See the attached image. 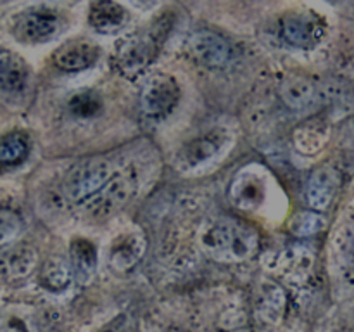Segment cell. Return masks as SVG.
Wrapping results in <instances>:
<instances>
[{
  "instance_id": "8",
  "label": "cell",
  "mask_w": 354,
  "mask_h": 332,
  "mask_svg": "<svg viewBox=\"0 0 354 332\" xmlns=\"http://www.w3.org/2000/svg\"><path fill=\"white\" fill-rule=\"evenodd\" d=\"M180 100V85L171 75L156 73L144 83L140 92V109L151 120L168 116Z\"/></svg>"
},
{
  "instance_id": "3",
  "label": "cell",
  "mask_w": 354,
  "mask_h": 332,
  "mask_svg": "<svg viewBox=\"0 0 354 332\" xmlns=\"http://www.w3.org/2000/svg\"><path fill=\"white\" fill-rule=\"evenodd\" d=\"M137 185L138 175L133 166L118 169L95 196L83 203L85 213L93 220H104V218L113 216L133 197V194L137 192Z\"/></svg>"
},
{
  "instance_id": "18",
  "label": "cell",
  "mask_w": 354,
  "mask_h": 332,
  "mask_svg": "<svg viewBox=\"0 0 354 332\" xmlns=\"http://www.w3.org/2000/svg\"><path fill=\"white\" fill-rule=\"evenodd\" d=\"M30 80L26 61L10 50H0V89L6 92H23Z\"/></svg>"
},
{
  "instance_id": "5",
  "label": "cell",
  "mask_w": 354,
  "mask_h": 332,
  "mask_svg": "<svg viewBox=\"0 0 354 332\" xmlns=\"http://www.w3.org/2000/svg\"><path fill=\"white\" fill-rule=\"evenodd\" d=\"M116 172L109 159L95 158L83 161L66 178V196L73 203H86L107 183Z\"/></svg>"
},
{
  "instance_id": "23",
  "label": "cell",
  "mask_w": 354,
  "mask_h": 332,
  "mask_svg": "<svg viewBox=\"0 0 354 332\" xmlns=\"http://www.w3.org/2000/svg\"><path fill=\"white\" fill-rule=\"evenodd\" d=\"M0 332H38V327L24 308H9L0 317Z\"/></svg>"
},
{
  "instance_id": "22",
  "label": "cell",
  "mask_w": 354,
  "mask_h": 332,
  "mask_svg": "<svg viewBox=\"0 0 354 332\" xmlns=\"http://www.w3.org/2000/svg\"><path fill=\"white\" fill-rule=\"evenodd\" d=\"M30 140L21 131H12L0 138V166H16L26 159Z\"/></svg>"
},
{
  "instance_id": "10",
  "label": "cell",
  "mask_w": 354,
  "mask_h": 332,
  "mask_svg": "<svg viewBox=\"0 0 354 332\" xmlns=\"http://www.w3.org/2000/svg\"><path fill=\"white\" fill-rule=\"evenodd\" d=\"M341 189V173L334 166H320L308 178L304 199L311 211H327L334 204Z\"/></svg>"
},
{
  "instance_id": "13",
  "label": "cell",
  "mask_w": 354,
  "mask_h": 332,
  "mask_svg": "<svg viewBox=\"0 0 354 332\" xmlns=\"http://www.w3.org/2000/svg\"><path fill=\"white\" fill-rule=\"evenodd\" d=\"M280 97L292 111H311L320 104L322 93L317 83L306 76H287L280 85Z\"/></svg>"
},
{
  "instance_id": "14",
  "label": "cell",
  "mask_w": 354,
  "mask_h": 332,
  "mask_svg": "<svg viewBox=\"0 0 354 332\" xmlns=\"http://www.w3.org/2000/svg\"><path fill=\"white\" fill-rule=\"evenodd\" d=\"M100 48L88 40H71L54 52V64L62 71L76 73L97 62Z\"/></svg>"
},
{
  "instance_id": "2",
  "label": "cell",
  "mask_w": 354,
  "mask_h": 332,
  "mask_svg": "<svg viewBox=\"0 0 354 332\" xmlns=\"http://www.w3.org/2000/svg\"><path fill=\"white\" fill-rule=\"evenodd\" d=\"M199 244L218 263H244L259 249V234L252 225L232 216L209 220L199 234Z\"/></svg>"
},
{
  "instance_id": "28",
  "label": "cell",
  "mask_w": 354,
  "mask_h": 332,
  "mask_svg": "<svg viewBox=\"0 0 354 332\" xmlns=\"http://www.w3.org/2000/svg\"><path fill=\"white\" fill-rule=\"evenodd\" d=\"M169 332H183V331H169Z\"/></svg>"
},
{
  "instance_id": "20",
  "label": "cell",
  "mask_w": 354,
  "mask_h": 332,
  "mask_svg": "<svg viewBox=\"0 0 354 332\" xmlns=\"http://www.w3.org/2000/svg\"><path fill=\"white\" fill-rule=\"evenodd\" d=\"M69 256L73 277H76L80 282H88L97 268L95 246L86 239H75L69 246Z\"/></svg>"
},
{
  "instance_id": "25",
  "label": "cell",
  "mask_w": 354,
  "mask_h": 332,
  "mask_svg": "<svg viewBox=\"0 0 354 332\" xmlns=\"http://www.w3.org/2000/svg\"><path fill=\"white\" fill-rule=\"evenodd\" d=\"M69 111L78 118H92L102 111V99L92 90H83L69 99Z\"/></svg>"
},
{
  "instance_id": "4",
  "label": "cell",
  "mask_w": 354,
  "mask_h": 332,
  "mask_svg": "<svg viewBox=\"0 0 354 332\" xmlns=\"http://www.w3.org/2000/svg\"><path fill=\"white\" fill-rule=\"evenodd\" d=\"M64 26V17L50 6H33L17 14L12 33L23 44H45L57 37Z\"/></svg>"
},
{
  "instance_id": "17",
  "label": "cell",
  "mask_w": 354,
  "mask_h": 332,
  "mask_svg": "<svg viewBox=\"0 0 354 332\" xmlns=\"http://www.w3.org/2000/svg\"><path fill=\"white\" fill-rule=\"evenodd\" d=\"M38 265V255L31 246L21 244L9 249L0 259V273L7 280H24L35 272Z\"/></svg>"
},
{
  "instance_id": "16",
  "label": "cell",
  "mask_w": 354,
  "mask_h": 332,
  "mask_svg": "<svg viewBox=\"0 0 354 332\" xmlns=\"http://www.w3.org/2000/svg\"><path fill=\"white\" fill-rule=\"evenodd\" d=\"M332 251L342 275L354 282V211L339 223L332 239Z\"/></svg>"
},
{
  "instance_id": "9",
  "label": "cell",
  "mask_w": 354,
  "mask_h": 332,
  "mask_svg": "<svg viewBox=\"0 0 354 332\" xmlns=\"http://www.w3.org/2000/svg\"><path fill=\"white\" fill-rule=\"evenodd\" d=\"M228 140H230V135L221 128L194 138L189 144L183 145L182 151L176 156V168L180 172H192V169L207 165L211 159L220 154V151H223Z\"/></svg>"
},
{
  "instance_id": "12",
  "label": "cell",
  "mask_w": 354,
  "mask_h": 332,
  "mask_svg": "<svg viewBox=\"0 0 354 332\" xmlns=\"http://www.w3.org/2000/svg\"><path fill=\"white\" fill-rule=\"evenodd\" d=\"M147 241L138 230H128L118 235L109 246V263L118 272H128L133 268L145 255Z\"/></svg>"
},
{
  "instance_id": "15",
  "label": "cell",
  "mask_w": 354,
  "mask_h": 332,
  "mask_svg": "<svg viewBox=\"0 0 354 332\" xmlns=\"http://www.w3.org/2000/svg\"><path fill=\"white\" fill-rule=\"evenodd\" d=\"M130 19V12L127 7L111 0H100V2L90 3L88 7V23L97 33L113 35L127 26Z\"/></svg>"
},
{
  "instance_id": "6",
  "label": "cell",
  "mask_w": 354,
  "mask_h": 332,
  "mask_svg": "<svg viewBox=\"0 0 354 332\" xmlns=\"http://www.w3.org/2000/svg\"><path fill=\"white\" fill-rule=\"evenodd\" d=\"M327 24L320 14L308 9L290 10L280 19V37L299 50H311L325 37Z\"/></svg>"
},
{
  "instance_id": "1",
  "label": "cell",
  "mask_w": 354,
  "mask_h": 332,
  "mask_svg": "<svg viewBox=\"0 0 354 332\" xmlns=\"http://www.w3.org/2000/svg\"><path fill=\"white\" fill-rule=\"evenodd\" d=\"M173 24L175 12L166 10L118 42L113 57L118 71L128 78H137L142 75L159 55Z\"/></svg>"
},
{
  "instance_id": "19",
  "label": "cell",
  "mask_w": 354,
  "mask_h": 332,
  "mask_svg": "<svg viewBox=\"0 0 354 332\" xmlns=\"http://www.w3.org/2000/svg\"><path fill=\"white\" fill-rule=\"evenodd\" d=\"M287 297L282 287L279 284L266 280L259 287V297L256 310H258L259 318L266 324H279L286 313Z\"/></svg>"
},
{
  "instance_id": "21",
  "label": "cell",
  "mask_w": 354,
  "mask_h": 332,
  "mask_svg": "<svg viewBox=\"0 0 354 332\" xmlns=\"http://www.w3.org/2000/svg\"><path fill=\"white\" fill-rule=\"evenodd\" d=\"M73 279L75 277H73L71 265L61 256L48 258L40 268L41 286L48 290H54V293H61V290L68 289Z\"/></svg>"
},
{
  "instance_id": "7",
  "label": "cell",
  "mask_w": 354,
  "mask_h": 332,
  "mask_svg": "<svg viewBox=\"0 0 354 332\" xmlns=\"http://www.w3.org/2000/svg\"><path fill=\"white\" fill-rule=\"evenodd\" d=\"M268 196V175L261 165L244 166L234 176L228 189L230 203L237 210L256 211L265 204Z\"/></svg>"
},
{
  "instance_id": "24",
  "label": "cell",
  "mask_w": 354,
  "mask_h": 332,
  "mask_svg": "<svg viewBox=\"0 0 354 332\" xmlns=\"http://www.w3.org/2000/svg\"><path fill=\"white\" fill-rule=\"evenodd\" d=\"M325 216L317 211H301L290 220V232L297 237H310L325 228Z\"/></svg>"
},
{
  "instance_id": "26",
  "label": "cell",
  "mask_w": 354,
  "mask_h": 332,
  "mask_svg": "<svg viewBox=\"0 0 354 332\" xmlns=\"http://www.w3.org/2000/svg\"><path fill=\"white\" fill-rule=\"evenodd\" d=\"M294 140H296V147L299 149L303 154H315L318 149L324 147L325 140H327V133H324L318 127L308 124V127L299 128V130L296 131Z\"/></svg>"
},
{
  "instance_id": "27",
  "label": "cell",
  "mask_w": 354,
  "mask_h": 332,
  "mask_svg": "<svg viewBox=\"0 0 354 332\" xmlns=\"http://www.w3.org/2000/svg\"><path fill=\"white\" fill-rule=\"evenodd\" d=\"M23 230L19 214L12 210H0V248L12 244Z\"/></svg>"
},
{
  "instance_id": "11",
  "label": "cell",
  "mask_w": 354,
  "mask_h": 332,
  "mask_svg": "<svg viewBox=\"0 0 354 332\" xmlns=\"http://www.w3.org/2000/svg\"><path fill=\"white\" fill-rule=\"evenodd\" d=\"M187 47L190 55L207 68H221L230 61L232 50L228 42L209 30L194 31Z\"/></svg>"
}]
</instances>
